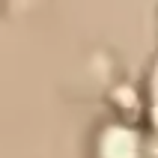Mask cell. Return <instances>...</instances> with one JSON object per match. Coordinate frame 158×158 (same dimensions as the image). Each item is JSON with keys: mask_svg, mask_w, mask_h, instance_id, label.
<instances>
[{"mask_svg": "<svg viewBox=\"0 0 158 158\" xmlns=\"http://www.w3.org/2000/svg\"><path fill=\"white\" fill-rule=\"evenodd\" d=\"M140 143L128 125H107L98 134V158H137Z\"/></svg>", "mask_w": 158, "mask_h": 158, "instance_id": "6da1fadb", "label": "cell"}]
</instances>
